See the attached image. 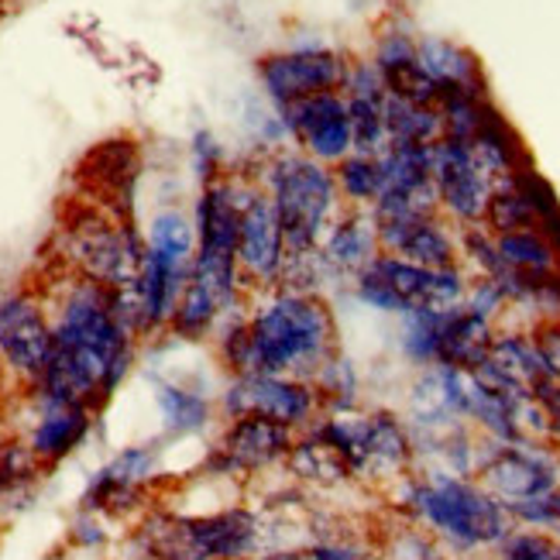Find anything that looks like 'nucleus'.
I'll list each match as a JSON object with an SVG mask.
<instances>
[{
	"instance_id": "obj_1",
	"label": "nucleus",
	"mask_w": 560,
	"mask_h": 560,
	"mask_svg": "<svg viewBox=\"0 0 560 560\" xmlns=\"http://www.w3.org/2000/svg\"><path fill=\"white\" fill-rule=\"evenodd\" d=\"M52 316V358L32 385L35 399L96 409L114 396L135 364L138 334L117 313L114 289L66 269L45 300Z\"/></svg>"
},
{
	"instance_id": "obj_2",
	"label": "nucleus",
	"mask_w": 560,
	"mask_h": 560,
	"mask_svg": "<svg viewBox=\"0 0 560 560\" xmlns=\"http://www.w3.org/2000/svg\"><path fill=\"white\" fill-rule=\"evenodd\" d=\"M224 364L234 375L313 378L337 354V324L316 292L269 289L248 316H231L217 337Z\"/></svg>"
},
{
	"instance_id": "obj_3",
	"label": "nucleus",
	"mask_w": 560,
	"mask_h": 560,
	"mask_svg": "<svg viewBox=\"0 0 560 560\" xmlns=\"http://www.w3.org/2000/svg\"><path fill=\"white\" fill-rule=\"evenodd\" d=\"M261 189L269 192L285 234V255L324 245L330 228L345 217V192L334 168L306 152H279L261 168Z\"/></svg>"
},
{
	"instance_id": "obj_4",
	"label": "nucleus",
	"mask_w": 560,
	"mask_h": 560,
	"mask_svg": "<svg viewBox=\"0 0 560 560\" xmlns=\"http://www.w3.org/2000/svg\"><path fill=\"white\" fill-rule=\"evenodd\" d=\"M402 505L433 533H441L444 540L465 550L502 544L513 533L509 529V509L489 489H478V485L447 471L409 478L402 489Z\"/></svg>"
},
{
	"instance_id": "obj_5",
	"label": "nucleus",
	"mask_w": 560,
	"mask_h": 560,
	"mask_svg": "<svg viewBox=\"0 0 560 560\" xmlns=\"http://www.w3.org/2000/svg\"><path fill=\"white\" fill-rule=\"evenodd\" d=\"M59 258L107 289H135L144 261V237L120 210L104 203L77 207L59 228Z\"/></svg>"
},
{
	"instance_id": "obj_6",
	"label": "nucleus",
	"mask_w": 560,
	"mask_h": 560,
	"mask_svg": "<svg viewBox=\"0 0 560 560\" xmlns=\"http://www.w3.org/2000/svg\"><path fill=\"white\" fill-rule=\"evenodd\" d=\"M261 523L248 509H224L213 516H152L138 544L152 560H245L258 550Z\"/></svg>"
},
{
	"instance_id": "obj_7",
	"label": "nucleus",
	"mask_w": 560,
	"mask_h": 560,
	"mask_svg": "<svg viewBox=\"0 0 560 560\" xmlns=\"http://www.w3.org/2000/svg\"><path fill=\"white\" fill-rule=\"evenodd\" d=\"M313 433L330 444L351 475L382 481L399 478L409 468L412 441L393 412H358V409H327L316 417Z\"/></svg>"
},
{
	"instance_id": "obj_8",
	"label": "nucleus",
	"mask_w": 560,
	"mask_h": 560,
	"mask_svg": "<svg viewBox=\"0 0 560 560\" xmlns=\"http://www.w3.org/2000/svg\"><path fill=\"white\" fill-rule=\"evenodd\" d=\"M354 296L382 313H417V310H451L468 296L465 276L457 269H423L396 255H378L354 282Z\"/></svg>"
},
{
	"instance_id": "obj_9",
	"label": "nucleus",
	"mask_w": 560,
	"mask_h": 560,
	"mask_svg": "<svg viewBox=\"0 0 560 560\" xmlns=\"http://www.w3.org/2000/svg\"><path fill=\"white\" fill-rule=\"evenodd\" d=\"M52 316L32 289H14L0 296V361L35 385L52 358Z\"/></svg>"
},
{
	"instance_id": "obj_10",
	"label": "nucleus",
	"mask_w": 560,
	"mask_h": 560,
	"mask_svg": "<svg viewBox=\"0 0 560 560\" xmlns=\"http://www.w3.org/2000/svg\"><path fill=\"white\" fill-rule=\"evenodd\" d=\"M224 412L237 417H265L285 427H306L320 412V393L306 378L289 375H234L224 393Z\"/></svg>"
},
{
	"instance_id": "obj_11",
	"label": "nucleus",
	"mask_w": 560,
	"mask_h": 560,
	"mask_svg": "<svg viewBox=\"0 0 560 560\" xmlns=\"http://www.w3.org/2000/svg\"><path fill=\"white\" fill-rule=\"evenodd\" d=\"M237 265H241L245 289H255V292L279 289V276L285 265V234H282L276 203L261 186H248L245 207H241Z\"/></svg>"
},
{
	"instance_id": "obj_12",
	"label": "nucleus",
	"mask_w": 560,
	"mask_h": 560,
	"mask_svg": "<svg viewBox=\"0 0 560 560\" xmlns=\"http://www.w3.org/2000/svg\"><path fill=\"white\" fill-rule=\"evenodd\" d=\"M348 59L330 52V48H289V52H276L265 56L258 62V77L265 86V96L282 110L296 101H306V96L316 93H330L345 86L348 77Z\"/></svg>"
},
{
	"instance_id": "obj_13",
	"label": "nucleus",
	"mask_w": 560,
	"mask_h": 560,
	"mask_svg": "<svg viewBox=\"0 0 560 560\" xmlns=\"http://www.w3.org/2000/svg\"><path fill=\"white\" fill-rule=\"evenodd\" d=\"M285 135H292L300 141V149L324 162V165H337L348 155H354V138H351V107L348 96L340 90L330 93H316L306 96V101H296L279 110Z\"/></svg>"
},
{
	"instance_id": "obj_14",
	"label": "nucleus",
	"mask_w": 560,
	"mask_h": 560,
	"mask_svg": "<svg viewBox=\"0 0 560 560\" xmlns=\"http://www.w3.org/2000/svg\"><path fill=\"white\" fill-rule=\"evenodd\" d=\"M433 183L441 207L465 224L485 221L492 200V179L475 159L471 141L441 138L433 141Z\"/></svg>"
},
{
	"instance_id": "obj_15",
	"label": "nucleus",
	"mask_w": 560,
	"mask_h": 560,
	"mask_svg": "<svg viewBox=\"0 0 560 560\" xmlns=\"http://www.w3.org/2000/svg\"><path fill=\"white\" fill-rule=\"evenodd\" d=\"M292 427L265 417H237L224 430L207 468L217 475H258L292 454Z\"/></svg>"
},
{
	"instance_id": "obj_16",
	"label": "nucleus",
	"mask_w": 560,
	"mask_h": 560,
	"mask_svg": "<svg viewBox=\"0 0 560 560\" xmlns=\"http://www.w3.org/2000/svg\"><path fill=\"white\" fill-rule=\"evenodd\" d=\"M481 478L509 513L533 499H544L557 489V475L550 460L526 444H502L481 460Z\"/></svg>"
},
{
	"instance_id": "obj_17",
	"label": "nucleus",
	"mask_w": 560,
	"mask_h": 560,
	"mask_svg": "<svg viewBox=\"0 0 560 560\" xmlns=\"http://www.w3.org/2000/svg\"><path fill=\"white\" fill-rule=\"evenodd\" d=\"M159 471V451L149 444L125 447L110 465L96 471L83 492V509L86 513H125L131 509L144 485H149Z\"/></svg>"
},
{
	"instance_id": "obj_18",
	"label": "nucleus",
	"mask_w": 560,
	"mask_h": 560,
	"mask_svg": "<svg viewBox=\"0 0 560 560\" xmlns=\"http://www.w3.org/2000/svg\"><path fill=\"white\" fill-rule=\"evenodd\" d=\"M385 255L406 258L423 269H454L457 248L436 217H406V221H375Z\"/></svg>"
},
{
	"instance_id": "obj_19",
	"label": "nucleus",
	"mask_w": 560,
	"mask_h": 560,
	"mask_svg": "<svg viewBox=\"0 0 560 560\" xmlns=\"http://www.w3.org/2000/svg\"><path fill=\"white\" fill-rule=\"evenodd\" d=\"M481 372H489L495 382H502L513 388V393H520L526 399H537V402H544V396L557 385V378L550 375L547 361L540 354V345L537 340L520 337V334L499 337L489 358H485Z\"/></svg>"
},
{
	"instance_id": "obj_20",
	"label": "nucleus",
	"mask_w": 560,
	"mask_h": 560,
	"mask_svg": "<svg viewBox=\"0 0 560 560\" xmlns=\"http://www.w3.org/2000/svg\"><path fill=\"white\" fill-rule=\"evenodd\" d=\"M320 252L330 261V269L337 272L340 282H354L382 255L378 224H375L372 210L348 207L345 217H340V221L330 228V234L324 237Z\"/></svg>"
},
{
	"instance_id": "obj_21",
	"label": "nucleus",
	"mask_w": 560,
	"mask_h": 560,
	"mask_svg": "<svg viewBox=\"0 0 560 560\" xmlns=\"http://www.w3.org/2000/svg\"><path fill=\"white\" fill-rule=\"evenodd\" d=\"M35 427L28 433V451L35 454L38 465H56L77 451L93 423V409L77 402H45L35 399Z\"/></svg>"
},
{
	"instance_id": "obj_22",
	"label": "nucleus",
	"mask_w": 560,
	"mask_h": 560,
	"mask_svg": "<svg viewBox=\"0 0 560 560\" xmlns=\"http://www.w3.org/2000/svg\"><path fill=\"white\" fill-rule=\"evenodd\" d=\"M495 345L492 320L468 303L441 313V337H436V364H451L460 372H475L485 364Z\"/></svg>"
},
{
	"instance_id": "obj_23",
	"label": "nucleus",
	"mask_w": 560,
	"mask_h": 560,
	"mask_svg": "<svg viewBox=\"0 0 560 560\" xmlns=\"http://www.w3.org/2000/svg\"><path fill=\"white\" fill-rule=\"evenodd\" d=\"M417 59L427 69V77L441 86V93L447 90H465L481 96L485 83L475 56H468L465 48L447 42V38H420L417 42Z\"/></svg>"
},
{
	"instance_id": "obj_24",
	"label": "nucleus",
	"mask_w": 560,
	"mask_h": 560,
	"mask_svg": "<svg viewBox=\"0 0 560 560\" xmlns=\"http://www.w3.org/2000/svg\"><path fill=\"white\" fill-rule=\"evenodd\" d=\"M385 128L393 141L433 144L444 138V117L436 107H423V104H412L396 93H388L385 96Z\"/></svg>"
},
{
	"instance_id": "obj_25",
	"label": "nucleus",
	"mask_w": 560,
	"mask_h": 560,
	"mask_svg": "<svg viewBox=\"0 0 560 560\" xmlns=\"http://www.w3.org/2000/svg\"><path fill=\"white\" fill-rule=\"evenodd\" d=\"M155 402H159V412H162L165 433H173V436H192V433L207 430V423H210L207 396L192 393V388H186V385L159 382Z\"/></svg>"
},
{
	"instance_id": "obj_26",
	"label": "nucleus",
	"mask_w": 560,
	"mask_h": 560,
	"mask_svg": "<svg viewBox=\"0 0 560 560\" xmlns=\"http://www.w3.org/2000/svg\"><path fill=\"white\" fill-rule=\"evenodd\" d=\"M495 248L509 269L523 276H557L560 252L540 231H513V234H495Z\"/></svg>"
},
{
	"instance_id": "obj_27",
	"label": "nucleus",
	"mask_w": 560,
	"mask_h": 560,
	"mask_svg": "<svg viewBox=\"0 0 560 560\" xmlns=\"http://www.w3.org/2000/svg\"><path fill=\"white\" fill-rule=\"evenodd\" d=\"M289 465L300 478L316 481V485H340V481L351 478V471H348L345 460H340V454L330 444H324L316 433H310L306 441H300V444H292Z\"/></svg>"
},
{
	"instance_id": "obj_28",
	"label": "nucleus",
	"mask_w": 560,
	"mask_h": 560,
	"mask_svg": "<svg viewBox=\"0 0 560 560\" xmlns=\"http://www.w3.org/2000/svg\"><path fill=\"white\" fill-rule=\"evenodd\" d=\"M348 107H351L354 155L378 159L388 149V144H393V138H388V128H385V101H372V96H348Z\"/></svg>"
},
{
	"instance_id": "obj_29",
	"label": "nucleus",
	"mask_w": 560,
	"mask_h": 560,
	"mask_svg": "<svg viewBox=\"0 0 560 560\" xmlns=\"http://www.w3.org/2000/svg\"><path fill=\"white\" fill-rule=\"evenodd\" d=\"M334 176H337L340 192H345L348 207H361V210L375 207L378 192H382L378 159H372V155H348L345 162L334 165Z\"/></svg>"
},
{
	"instance_id": "obj_30",
	"label": "nucleus",
	"mask_w": 560,
	"mask_h": 560,
	"mask_svg": "<svg viewBox=\"0 0 560 560\" xmlns=\"http://www.w3.org/2000/svg\"><path fill=\"white\" fill-rule=\"evenodd\" d=\"M313 388L320 393V402L327 409H354V399H358V372L351 358L345 354H330L320 372H316L313 378Z\"/></svg>"
},
{
	"instance_id": "obj_31",
	"label": "nucleus",
	"mask_w": 560,
	"mask_h": 560,
	"mask_svg": "<svg viewBox=\"0 0 560 560\" xmlns=\"http://www.w3.org/2000/svg\"><path fill=\"white\" fill-rule=\"evenodd\" d=\"M505 560H560V540H550L544 533H509L502 540Z\"/></svg>"
},
{
	"instance_id": "obj_32",
	"label": "nucleus",
	"mask_w": 560,
	"mask_h": 560,
	"mask_svg": "<svg viewBox=\"0 0 560 560\" xmlns=\"http://www.w3.org/2000/svg\"><path fill=\"white\" fill-rule=\"evenodd\" d=\"M261 560H369V557L351 544H313V547L272 553V557H261Z\"/></svg>"
},
{
	"instance_id": "obj_33",
	"label": "nucleus",
	"mask_w": 560,
	"mask_h": 560,
	"mask_svg": "<svg viewBox=\"0 0 560 560\" xmlns=\"http://www.w3.org/2000/svg\"><path fill=\"white\" fill-rule=\"evenodd\" d=\"M197 176L203 179V186L207 183H213L217 179V144H213V138L210 135H197Z\"/></svg>"
},
{
	"instance_id": "obj_34",
	"label": "nucleus",
	"mask_w": 560,
	"mask_h": 560,
	"mask_svg": "<svg viewBox=\"0 0 560 560\" xmlns=\"http://www.w3.org/2000/svg\"><path fill=\"white\" fill-rule=\"evenodd\" d=\"M544 409H547V417H550V427L560 430V382L544 396Z\"/></svg>"
},
{
	"instance_id": "obj_35",
	"label": "nucleus",
	"mask_w": 560,
	"mask_h": 560,
	"mask_svg": "<svg viewBox=\"0 0 560 560\" xmlns=\"http://www.w3.org/2000/svg\"><path fill=\"white\" fill-rule=\"evenodd\" d=\"M0 451H4V447H0Z\"/></svg>"
}]
</instances>
